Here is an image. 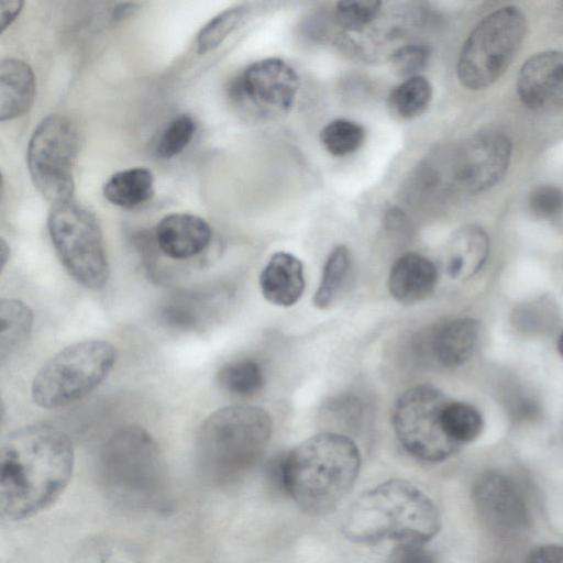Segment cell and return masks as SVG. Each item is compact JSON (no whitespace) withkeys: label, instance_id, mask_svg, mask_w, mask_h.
Segmentation results:
<instances>
[{"label":"cell","instance_id":"obj_1","mask_svg":"<svg viewBox=\"0 0 563 563\" xmlns=\"http://www.w3.org/2000/svg\"><path fill=\"white\" fill-rule=\"evenodd\" d=\"M74 446L62 430L32 424L9 433L0 448V512L9 521L30 518L54 504L74 471Z\"/></svg>","mask_w":563,"mask_h":563},{"label":"cell","instance_id":"obj_2","mask_svg":"<svg viewBox=\"0 0 563 563\" xmlns=\"http://www.w3.org/2000/svg\"><path fill=\"white\" fill-rule=\"evenodd\" d=\"M361 463L360 450L350 437L324 431L308 438L285 456L280 481L303 512L324 516L350 493Z\"/></svg>","mask_w":563,"mask_h":563},{"label":"cell","instance_id":"obj_3","mask_svg":"<svg viewBox=\"0 0 563 563\" xmlns=\"http://www.w3.org/2000/svg\"><path fill=\"white\" fill-rule=\"evenodd\" d=\"M441 529L433 500L412 483L391 478L367 489L351 505L344 536L354 543H428Z\"/></svg>","mask_w":563,"mask_h":563},{"label":"cell","instance_id":"obj_4","mask_svg":"<svg viewBox=\"0 0 563 563\" xmlns=\"http://www.w3.org/2000/svg\"><path fill=\"white\" fill-rule=\"evenodd\" d=\"M97 479L106 498L120 509L165 508V463L153 437L139 426L123 427L104 442L97 460Z\"/></svg>","mask_w":563,"mask_h":563},{"label":"cell","instance_id":"obj_5","mask_svg":"<svg viewBox=\"0 0 563 563\" xmlns=\"http://www.w3.org/2000/svg\"><path fill=\"white\" fill-rule=\"evenodd\" d=\"M271 416L261 407L232 405L209 415L195 445L197 466L211 486L241 482L260 462L272 435Z\"/></svg>","mask_w":563,"mask_h":563},{"label":"cell","instance_id":"obj_6","mask_svg":"<svg viewBox=\"0 0 563 563\" xmlns=\"http://www.w3.org/2000/svg\"><path fill=\"white\" fill-rule=\"evenodd\" d=\"M117 352L104 340H84L54 354L34 376L33 401L45 409L74 404L96 389L114 366Z\"/></svg>","mask_w":563,"mask_h":563},{"label":"cell","instance_id":"obj_7","mask_svg":"<svg viewBox=\"0 0 563 563\" xmlns=\"http://www.w3.org/2000/svg\"><path fill=\"white\" fill-rule=\"evenodd\" d=\"M47 230L67 273L88 289L106 286L110 267L95 214L74 198L52 205Z\"/></svg>","mask_w":563,"mask_h":563},{"label":"cell","instance_id":"obj_8","mask_svg":"<svg viewBox=\"0 0 563 563\" xmlns=\"http://www.w3.org/2000/svg\"><path fill=\"white\" fill-rule=\"evenodd\" d=\"M527 31L525 14L516 7L485 16L465 40L457 59V77L472 90L495 82L516 57Z\"/></svg>","mask_w":563,"mask_h":563},{"label":"cell","instance_id":"obj_9","mask_svg":"<svg viewBox=\"0 0 563 563\" xmlns=\"http://www.w3.org/2000/svg\"><path fill=\"white\" fill-rule=\"evenodd\" d=\"M80 148L78 130L62 114H49L34 129L26 150V165L34 187L52 205L69 200Z\"/></svg>","mask_w":563,"mask_h":563},{"label":"cell","instance_id":"obj_10","mask_svg":"<svg viewBox=\"0 0 563 563\" xmlns=\"http://www.w3.org/2000/svg\"><path fill=\"white\" fill-rule=\"evenodd\" d=\"M511 156L509 139L497 131L477 133L448 155L427 159L435 192L451 188L476 194L495 186Z\"/></svg>","mask_w":563,"mask_h":563},{"label":"cell","instance_id":"obj_11","mask_svg":"<svg viewBox=\"0 0 563 563\" xmlns=\"http://www.w3.org/2000/svg\"><path fill=\"white\" fill-rule=\"evenodd\" d=\"M448 400L441 390L427 384L407 389L397 399L393 410L394 430L401 446L415 459L438 463L459 450L442 423Z\"/></svg>","mask_w":563,"mask_h":563},{"label":"cell","instance_id":"obj_12","mask_svg":"<svg viewBox=\"0 0 563 563\" xmlns=\"http://www.w3.org/2000/svg\"><path fill=\"white\" fill-rule=\"evenodd\" d=\"M472 498L479 517L494 532L516 536L528 529L527 503L506 474L488 471L479 475L473 485Z\"/></svg>","mask_w":563,"mask_h":563},{"label":"cell","instance_id":"obj_13","mask_svg":"<svg viewBox=\"0 0 563 563\" xmlns=\"http://www.w3.org/2000/svg\"><path fill=\"white\" fill-rule=\"evenodd\" d=\"M299 77L285 60L269 57L245 68L235 84V92L263 111L287 112L294 104Z\"/></svg>","mask_w":563,"mask_h":563},{"label":"cell","instance_id":"obj_14","mask_svg":"<svg viewBox=\"0 0 563 563\" xmlns=\"http://www.w3.org/2000/svg\"><path fill=\"white\" fill-rule=\"evenodd\" d=\"M517 93L532 110L563 101V53L545 51L527 59L518 74Z\"/></svg>","mask_w":563,"mask_h":563},{"label":"cell","instance_id":"obj_15","mask_svg":"<svg viewBox=\"0 0 563 563\" xmlns=\"http://www.w3.org/2000/svg\"><path fill=\"white\" fill-rule=\"evenodd\" d=\"M208 222L191 213L175 212L161 219L155 240L161 252L173 260H188L205 251L211 242Z\"/></svg>","mask_w":563,"mask_h":563},{"label":"cell","instance_id":"obj_16","mask_svg":"<svg viewBox=\"0 0 563 563\" xmlns=\"http://www.w3.org/2000/svg\"><path fill=\"white\" fill-rule=\"evenodd\" d=\"M223 299L217 289L203 288L175 294L162 306L159 319L173 330H199L218 313Z\"/></svg>","mask_w":563,"mask_h":563},{"label":"cell","instance_id":"obj_17","mask_svg":"<svg viewBox=\"0 0 563 563\" xmlns=\"http://www.w3.org/2000/svg\"><path fill=\"white\" fill-rule=\"evenodd\" d=\"M438 278L433 262L417 253H406L391 266L388 288L397 301L415 303L424 300L434 291Z\"/></svg>","mask_w":563,"mask_h":563},{"label":"cell","instance_id":"obj_18","mask_svg":"<svg viewBox=\"0 0 563 563\" xmlns=\"http://www.w3.org/2000/svg\"><path fill=\"white\" fill-rule=\"evenodd\" d=\"M264 298L273 305L290 307L301 298L306 282L303 265L287 252L274 253L260 275Z\"/></svg>","mask_w":563,"mask_h":563},{"label":"cell","instance_id":"obj_19","mask_svg":"<svg viewBox=\"0 0 563 563\" xmlns=\"http://www.w3.org/2000/svg\"><path fill=\"white\" fill-rule=\"evenodd\" d=\"M481 325L473 318H454L440 323L432 332L430 349L434 358L445 367H459L474 354L479 341Z\"/></svg>","mask_w":563,"mask_h":563},{"label":"cell","instance_id":"obj_20","mask_svg":"<svg viewBox=\"0 0 563 563\" xmlns=\"http://www.w3.org/2000/svg\"><path fill=\"white\" fill-rule=\"evenodd\" d=\"M489 254L486 232L473 224L460 228L449 240L443 254L446 274L455 280H467L484 266Z\"/></svg>","mask_w":563,"mask_h":563},{"label":"cell","instance_id":"obj_21","mask_svg":"<svg viewBox=\"0 0 563 563\" xmlns=\"http://www.w3.org/2000/svg\"><path fill=\"white\" fill-rule=\"evenodd\" d=\"M35 77L22 59L8 57L0 64V120L10 121L26 113L34 101Z\"/></svg>","mask_w":563,"mask_h":563},{"label":"cell","instance_id":"obj_22","mask_svg":"<svg viewBox=\"0 0 563 563\" xmlns=\"http://www.w3.org/2000/svg\"><path fill=\"white\" fill-rule=\"evenodd\" d=\"M102 192L112 205L132 209L153 198L154 177L145 167L120 170L104 183Z\"/></svg>","mask_w":563,"mask_h":563},{"label":"cell","instance_id":"obj_23","mask_svg":"<svg viewBox=\"0 0 563 563\" xmlns=\"http://www.w3.org/2000/svg\"><path fill=\"white\" fill-rule=\"evenodd\" d=\"M0 320V353L3 361L29 338L33 324V313L29 306L19 299H2Z\"/></svg>","mask_w":563,"mask_h":563},{"label":"cell","instance_id":"obj_24","mask_svg":"<svg viewBox=\"0 0 563 563\" xmlns=\"http://www.w3.org/2000/svg\"><path fill=\"white\" fill-rule=\"evenodd\" d=\"M70 563H143V560L132 544L113 537L98 536L80 544Z\"/></svg>","mask_w":563,"mask_h":563},{"label":"cell","instance_id":"obj_25","mask_svg":"<svg viewBox=\"0 0 563 563\" xmlns=\"http://www.w3.org/2000/svg\"><path fill=\"white\" fill-rule=\"evenodd\" d=\"M432 99L430 81L419 75L405 78L388 96V107L400 119H412L422 114Z\"/></svg>","mask_w":563,"mask_h":563},{"label":"cell","instance_id":"obj_26","mask_svg":"<svg viewBox=\"0 0 563 563\" xmlns=\"http://www.w3.org/2000/svg\"><path fill=\"white\" fill-rule=\"evenodd\" d=\"M217 380L224 390L240 397L258 394L265 382L261 366L249 358L224 364L217 373Z\"/></svg>","mask_w":563,"mask_h":563},{"label":"cell","instance_id":"obj_27","mask_svg":"<svg viewBox=\"0 0 563 563\" xmlns=\"http://www.w3.org/2000/svg\"><path fill=\"white\" fill-rule=\"evenodd\" d=\"M446 435L459 446L474 441L484 427L479 411L470 404L448 400L442 410Z\"/></svg>","mask_w":563,"mask_h":563},{"label":"cell","instance_id":"obj_28","mask_svg":"<svg viewBox=\"0 0 563 563\" xmlns=\"http://www.w3.org/2000/svg\"><path fill=\"white\" fill-rule=\"evenodd\" d=\"M350 263V253L344 245H338L332 250L313 297V305L317 308L327 309L336 299L347 278Z\"/></svg>","mask_w":563,"mask_h":563},{"label":"cell","instance_id":"obj_29","mask_svg":"<svg viewBox=\"0 0 563 563\" xmlns=\"http://www.w3.org/2000/svg\"><path fill=\"white\" fill-rule=\"evenodd\" d=\"M249 12L247 4H238L210 19L197 34L198 53L206 54L218 47L241 24Z\"/></svg>","mask_w":563,"mask_h":563},{"label":"cell","instance_id":"obj_30","mask_svg":"<svg viewBox=\"0 0 563 563\" xmlns=\"http://www.w3.org/2000/svg\"><path fill=\"white\" fill-rule=\"evenodd\" d=\"M364 128L351 120L335 119L320 132L323 147L333 156L342 157L356 152L365 141Z\"/></svg>","mask_w":563,"mask_h":563},{"label":"cell","instance_id":"obj_31","mask_svg":"<svg viewBox=\"0 0 563 563\" xmlns=\"http://www.w3.org/2000/svg\"><path fill=\"white\" fill-rule=\"evenodd\" d=\"M382 1L354 0L335 3L336 23L346 31L360 32L373 23L382 11Z\"/></svg>","mask_w":563,"mask_h":563},{"label":"cell","instance_id":"obj_32","mask_svg":"<svg viewBox=\"0 0 563 563\" xmlns=\"http://www.w3.org/2000/svg\"><path fill=\"white\" fill-rule=\"evenodd\" d=\"M197 124L189 114L174 118L162 132L156 154L163 158H172L181 153L192 140Z\"/></svg>","mask_w":563,"mask_h":563},{"label":"cell","instance_id":"obj_33","mask_svg":"<svg viewBox=\"0 0 563 563\" xmlns=\"http://www.w3.org/2000/svg\"><path fill=\"white\" fill-rule=\"evenodd\" d=\"M528 207L538 219H553L563 212V191L553 185L538 186L529 195Z\"/></svg>","mask_w":563,"mask_h":563},{"label":"cell","instance_id":"obj_34","mask_svg":"<svg viewBox=\"0 0 563 563\" xmlns=\"http://www.w3.org/2000/svg\"><path fill=\"white\" fill-rule=\"evenodd\" d=\"M430 48L424 44H408L399 47L391 56L396 73L406 78L419 76L430 59Z\"/></svg>","mask_w":563,"mask_h":563},{"label":"cell","instance_id":"obj_35","mask_svg":"<svg viewBox=\"0 0 563 563\" xmlns=\"http://www.w3.org/2000/svg\"><path fill=\"white\" fill-rule=\"evenodd\" d=\"M330 419L333 422H341L344 427H352L363 420V405L355 397H338L330 401L328 408Z\"/></svg>","mask_w":563,"mask_h":563},{"label":"cell","instance_id":"obj_36","mask_svg":"<svg viewBox=\"0 0 563 563\" xmlns=\"http://www.w3.org/2000/svg\"><path fill=\"white\" fill-rule=\"evenodd\" d=\"M388 563H440L434 551L427 543H397L390 552Z\"/></svg>","mask_w":563,"mask_h":563},{"label":"cell","instance_id":"obj_37","mask_svg":"<svg viewBox=\"0 0 563 563\" xmlns=\"http://www.w3.org/2000/svg\"><path fill=\"white\" fill-rule=\"evenodd\" d=\"M545 303L544 301H537L521 306L515 313L514 322L519 329L540 330L547 325L548 321L545 320L550 317V313L553 312Z\"/></svg>","mask_w":563,"mask_h":563},{"label":"cell","instance_id":"obj_38","mask_svg":"<svg viewBox=\"0 0 563 563\" xmlns=\"http://www.w3.org/2000/svg\"><path fill=\"white\" fill-rule=\"evenodd\" d=\"M525 563H563V545L536 547L528 553Z\"/></svg>","mask_w":563,"mask_h":563},{"label":"cell","instance_id":"obj_39","mask_svg":"<svg viewBox=\"0 0 563 563\" xmlns=\"http://www.w3.org/2000/svg\"><path fill=\"white\" fill-rule=\"evenodd\" d=\"M24 2L20 0L0 1V27L3 32L20 14Z\"/></svg>","mask_w":563,"mask_h":563},{"label":"cell","instance_id":"obj_40","mask_svg":"<svg viewBox=\"0 0 563 563\" xmlns=\"http://www.w3.org/2000/svg\"><path fill=\"white\" fill-rule=\"evenodd\" d=\"M135 3H120L114 8L112 19L120 20L129 15L135 10Z\"/></svg>","mask_w":563,"mask_h":563},{"label":"cell","instance_id":"obj_41","mask_svg":"<svg viewBox=\"0 0 563 563\" xmlns=\"http://www.w3.org/2000/svg\"><path fill=\"white\" fill-rule=\"evenodd\" d=\"M0 253H1V263H2L1 267L3 268L7 261L9 260V255H10V247L4 239H1Z\"/></svg>","mask_w":563,"mask_h":563},{"label":"cell","instance_id":"obj_42","mask_svg":"<svg viewBox=\"0 0 563 563\" xmlns=\"http://www.w3.org/2000/svg\"><path fill=\"white\" fill-rule=\"evenodd\" d=\"M558 349L561 353V355L563 356V332L561 333V335L559 336V340H558Z\"/></svg>","mask_w":563,"mask_h":563}]
</instances>
